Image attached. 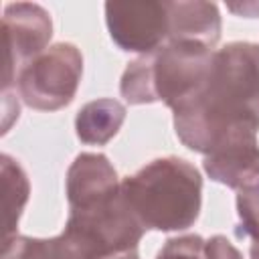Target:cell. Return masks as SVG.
<instances>
[{
	"mask_svg": "<svg viewBox=\"0 0 259 259\" xmlns=\"http://www.w3.org/2000/svg\"><path fill=\"white\" fill-rule=\"evenodd\" d=\"M174 111L176 136L210 154L221 144L259 132V45L231 42L212 53L202 85Z\"/></svg>",
	"mask_w": 259,
	"mask_h": 259,
	"instance_id": "cell-1",
	"label": "cell"
},
{
	"mask_svg": "<svg viewBox=\"0 0 259 259\" xmlns=\"http://www.w3.org/2000/svg\"><path fill=\"white\" fill-rule=\"evenodd\" d=\"M202 180L182 158H158L123 178L121 196L144 229L182 231L200 212Z\"/></svg>",
	"mask_w": 259,
	"mask_h": 259,
	"instance_id": "cell-2",
	"label": "cell"
},
{
	"mask_svg": "<svg viewBox=\"0 0 259 259\" xmlns=\"http://www.w3.org/2000/svg\"><path fill=\"white\" fill-rule=\"evenodd\" d=\"M212 49L192 40L166 42L162 49L132 61L121 77V95L130 103H184L204 81Z\"/></svg>",
	"mask_w": 259,
	"mask_h": 259,
	"instance_id": "cell-3",
	"label": "cell"
},
{
	"mask_svg": "<svg viewBox=\"0 0 259 259\" xmlns=\"http://www.w3.org/2000/svg\"><path fill=\"white\" fill-rule=\"evenodd\" d=\"M83 73V59L75 45L59 42L28 61L18 71L22 101L40 111H55L71 103Z\"/></svg>",
	"mask_w": 259,
	"mask_h": 259,
	"instance_id": "cell-4",
	"label": "cell"
},
{
	"mask_svg": "<svg viewBox=\"0 0 259 259\" xmlns=\"http://www.w3.org/2000/svg\"><path fill=\"white\" fill-rule=\"evenodd\" d=\"M105 20L121 51L154 53L170 36L168 2H107Z\"/></svg>",
	"mask_w": 259,
	"mask_h": 259,
	"instance_id": "cell-5",
	"label": "cell"
},
{
	"mask_svg": "<svg viewBox=\"0 0 259 259\" xmlns=\"http://www.w3.org/2000/svg\"><path fill=\"white\" fill-rule=\"evenodd\" d=\"M51 28V16L38 4H8L4 8V89H10L16 69L47 51Z\"/></svg>",
	"mask_w": 259,
	"mask_h": 259,
	"instance_id": "cell-6",
	"label": "cell"
},
{
	"mask_svg": "<svg viewBox=\"0 0 259 259\" xmlns=\"http://www.w3.org/2000/svg\"><path fill=\"white\" fill-rule=\"evenodd\" d=\"M206 174L231 188L249 190L259 188V144L257 136L235 138L214 152H210L204 160Z\"/></svg>",
	"mask_w": 259,
	"mask_h": 259,
	"instance_id": "cell-7",
	"label": "cell"
},
{
	"mask_svg": "<svg viewBox=\"0 0 259 259\" xmlns=\"http://www.w3.org/2000/svg\"><path fill=\"white\" fill-rule=\"evenodd\" d=\"M119 188L121 182H117L115 170L103 154H79L67 172V198L71 208L101 200Z\"/></svg>",
	"mask_w": 259,
	"mask_h": 259,
	"instance_id": "cell-8",
	"label": "cell"
},
{
	"mask_svg": "<svg viewBox=\"0 0 259 259\" xmlns=\"http://www.w3.org/2000/svg\"><path fill=\"white\" fill-rule=\"evenodd\" d=\"M170 36L174 40H192L214 47L221 36V16L214 4L208 2H168Z\"/></svg>",
	"mask_w": 259,
	"mask_h": 259,
	"instance_id": "cell-9",
	"label": "cell"
},
{
	"mask_svg": "<svg viewBox=\"0 0 259 259\" xmlns=\"http://www.w3.org/2000/svg\"><path fill=\"white\" fill-rule=\"evenodd\" d=\"M125 119V107L117 99H97L81 107L75 127L83 144L101 146L109 142Z\"/></svg>",
	"mask_w": 259,
	"mask_h": 259,
	"instance_id": "cell-10",
	"label": "cell"
},
{
	"mask_svg": "<svg viewBox=\"0 0 259 259\" xmlns=\"http://www.w3.org/2000/svg\"><path fill=\"white\" fill-rule=\"evenodd\" d=\"M2 259H81L65 233L53 239L10 237L4 241Z\"/></svg>",
	"mask_w": 259,
	"mask_h": 259,
	"instance_id": "cell-11",
	"label": "cell"
},
{
	"mask_svg": "<svg viewBox=\"0 0 259 259\" xmlns=\"http://www.w3.org/2000/svg\"><path fill=\"white\" fill-rule=\"evenodd\" d=\"M2 180H4V241L12 237L18 217L28 200V178L22 166L8 154L2 156Z\"/></svg>",
	"mask_w": 259,
	"mask_h": 259,
	"instance_id": "cell-12",
	"label": "cell"
},
{
	"mask_svg": "<svg viewBox=\"0 0 259 259\" xmlns=\"http://www.w3.org/2000/svg\"><path fill=\"white\" fill-rule=\"evenodd\" d=\"M156 259H208L206 241L198 235H184L166 241Z\"/></svg>",
	"mask_w": 259,
	"mask_h": 259,
	"instance_id": "cell-13",
	"label": "cell"
},
{
	"mask_svg": "<svg viewBox=\"0 0 259 259\" xmlns=\"http://www.w3.org/2000/svg\"><path fill=\"white\" fill-rule=\"evenodd\" d=\"M237 208H239V235L257 239L259 237V188L239 190L237 196Z\"/></svg>",
	"mask_w": 259,
	"mask_h": 259,
	"instance_id": "cell-14",
	"label": "cell"
},
{
	"mask_svg": "<svg viewBox=\"0 0 259 259\" xmlns=\"http://www.w3.org/2000/svg\"><path fill=\"white\" fill-rule=\"evenodd\" d=\"M206 253L208 259H243L241 253L233 247V243L223 235H217L206 241Z\"/></svg>",
	"mask_w": 259,
	"mask_h": 259,
	"instance_id": "cell-15",
	"label": "cell"
},
{
	"mask_svg": "<svg viewBox=\"0 0 259 259\" xmlns=\"http://www.w3.org/2000/svg\"><path fill=\"white\" fill-rule=\"evenodd\" d=\"M229 8H231L233 12L243 14V16H259V4H243V6L229 4Z\"/></svg>",
	"mask_w": 259,
	"mask_h": 259,
	"instance_id": "cell-16",
	"label": "cell"
},
{
	"mask_svg": "<svg viewBox=\"0 0 259 259\" xmlns=\"http://www.w3.org/2000/svg\"><path fill=\"white\" fill-rule=\"evenodd\" d=\"M251 259H259V237L253 239V245H251Z\"/></svg>",
	"mask_w": 259,
	"mask_h": 259,
	"instance_id": "cell-17",
	"label": "cell"
}]
</instances>
